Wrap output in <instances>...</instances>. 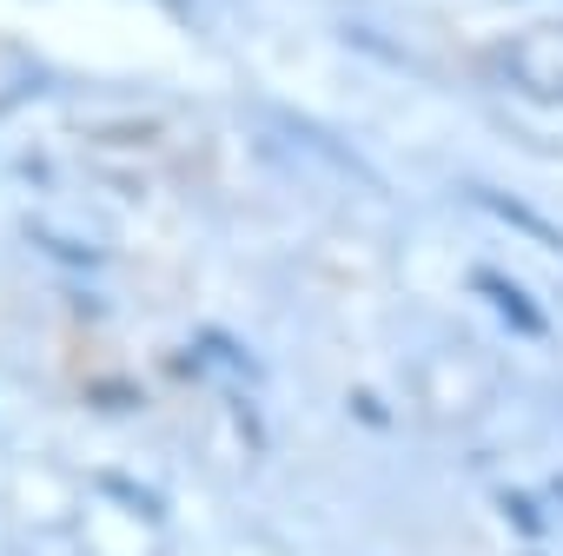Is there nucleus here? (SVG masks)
Returning <instances> with one entry per match:
<instances>
[{"instance_id": "f03ea898", "label": "nucleus", "mask_w": 563, "mask_h": 556, "mask_svg": "<svg viewBox=\"0 0 563 556\" xmlns=\"http://www.w3.org/2000/svg\"><path fill=\"white\" fill-rule=\"evenodd\" d=\"M471 292H477V299H484L510 332H517V338H543V332H550L543 305H537V299H523V292H517V278H504L497 265H477V271H471Z\"/></svg>"}, {"instance_id": "20e7f679", "label": "nucleus", "mask_w": 563, "mask_h": 556, "mask_svg": "<svg viewBox=\"0 0 563 556\" xmlns=\"http://www.w3.org/2000/svg\"><path fill=\"white\" fill-rule=\"evenodd\" d=\"M497 503H504V510H510V523H517V530H523V536H530V543H537V536H543V516H537V510H530V503H523V497H517V490H504V497H497Z\"/></svg>"}, {"instance_id": "f257e3e1", "label": "nucleus", "mask_w": 563, "mask_h": 556, "mask_svg": "<svg viewBox=\"0 0 563 556\" xmlns=\"http://www.w3.org/2000/svg\"><path fill=\"white\" fill-rule=\"evenodd\" d=\"M490 67H497V80H510L517 93H530V100H543V107H563V21L504 41V47L490 54Z\"/></svg>"}, {"instance_id": "7ed1b4c3", "label": "nucleus", "mask_w": 563, "mask_h": 556, "mask_svg": "<svg viewBox=\"0 0 563 556\" xmlns=\"http://www.w3.org/2000/svg\"><path fill=\"white\" fill-rule=\"evenodd\" d=\"M471 199L484 205V212H497L510 232H523V238H537V245H550V252H563V232L537 212V205H523V199H510V192H497V186H471Z\"/></svg>"}, {"instance_id": "39448f33", "label": "nucleus", "mask_w": 563, "mask_h": 556, "mask_svg": "<svg viewBox=\"0 0 563 556\" xmlns=\"http://www.w3.org/2000/svg\"><path fill=\"white\" fill-rule=\"evenodd\" d=\"M556 497H563V477H556Z\"/></svg>"}, {"instance_id": "423d86ee", "label": "nucleus", "mask_w": 563, "mask_h": 556, "mask_svg": "<svg viewBox=\"0 0 563 556\" xmlns=\"http://www.w3.org/2000/svg\"><path fill=\"white\" fill-rule=\"evenodd\" d=\"M530 556H537V549H530Z\"/></svg>"}]
</instances>
